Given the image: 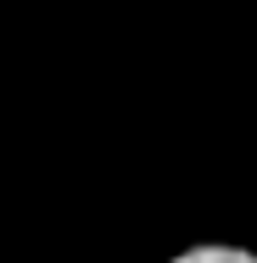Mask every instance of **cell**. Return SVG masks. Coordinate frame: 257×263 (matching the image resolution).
<instances>
[{"label":"cell","instance_id":"6da1fadb","mask_svg":"<svg viewBox=\"0 0 257 263\" xmlns=\"http://www.w3.org/2000/svg\"><path fill=\"white\" fill-rule=\"evenodd\" d=\"M168 263H257L252 247H235V241H202V247H185Z\"/></svg>","mask_w":257,"mask_h":263}]
</instances>
